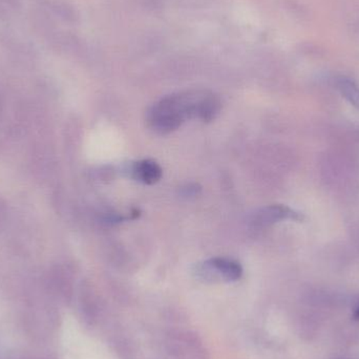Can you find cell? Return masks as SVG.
<instances>
[{
    "mask_svg": "<svg viewBox=\"0 0 359 359\" xmlns=\"http://www.w3.org/2000/svg\"><path fill=\"white\" fill-rule=\"evenodd\" d=\"M206 90H188L158 101L147 113V123L154 132L166 135L178 130L188 119L198 117Z\"/></svg>",
    "mask_w": 359,
    "mask_h": 359,
    "instance_id": "1",
    "label": "cell"
},
{
    "mask_svg": "<svg viewBox=\"0 0 359 359\" xmlns=\"http://www.w3.org/2000/svg\"><path fill=\"white\" fill-rule=\"evenodd\" d=\"M196 274L206 282H236L242 276L243 268L238 262L215 257L198 266L196 268Z\"/></svg>",
    "mask_w": 359,
    "mask_h": 359,
    "instance_id": "2",
    "label": "cell"
},
{
    "mask_svg": "<svg viewBox=\"0 0 359 359\" xmlns=\"http://www.w3.org/2000/svg\"><path fill=\"white\" fill-rule=\"evenodd\" d=\"M168 347L174 359H209L204 344L194 333H172L168 339Z\"/></svg>",
    "mask_w": 359,
    "mask_h": 359,
    "instance_id": "3",
    "label": "cell"
},
{
    "mask_svg": "<svg viewBox=\"0 0 359 359\" xmlns=\"http://www.w3.org/2000/svg\"><path fill=\"white\" fill-rule=\"evenodd\" d=\"M286 219L301 222L303 221L304 217L301 213L293 210L290 207L285 206V205H270L257 212L253 222L257 226L265 227V226H269L280 221H286Z\"/></svg>",
    "mask_w": 359,
    "mask_h": 359,
    "instance_id": "4",
    "label": "cell"
},
{
    "mask_svg": "<svg viewBox=\"0 0 359 359\" xmlns=\"http://www.w3.org/2000/svg\"><path fill=\"white\" fill-rule=\"evenodd\" d=\"M130 176L144 184L157 183L162 177V168L153 160H142L130 166Z\"/></svg>",
    "mask_w": 359,
    "mask_h": 359,
    "instance_id": "5",
    "label": "cell"
},
{
    "mask_svg": "<svg viewBox=\"0 0 359 359\" xmlns=\"http://www.w3.org/2000/svg\"><path fill=\"white\" fill-rule=\"evenodd\" d=\"M337 88L341 96L355 109H359V86L354 80L341 77L337 80Z\"/></svg>",
    "mask_w": 359,
    "mask_h": 359,
    "instance_id": "6",
    "label": "cell"
},
{
    "mask_svg": "<svg viewBox=\"0 0 359 359\" xmlns=\"http://www.w3.org/2000/svg\"><path fill=\"white\" fill-rule=\"evenodd\" d=\"M354 318H355L356 320H359V305L358 309H356L355 314H354Z\"/></svg>",
    "mask_w": 359,
    "mask_h": 359,
    "instance_id": "7",
    "label": "cell"
}]
</instances>
